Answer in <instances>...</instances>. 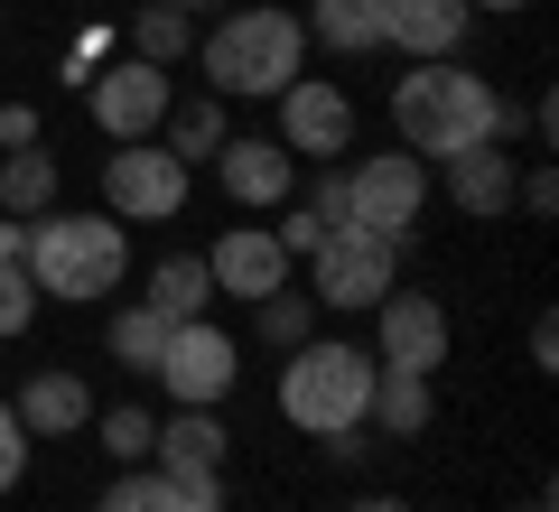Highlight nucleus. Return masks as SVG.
Instances as JSON below:
<instances>
[{
  "label": "nucleus",
  "instance_id": "4468645a",
  "mask_svg": "<svg viewBox=\"0 0 559 512\" xmlns=\"http://www.w3.org/2000/svg\"><path fill=\"white\" fill-rule=\"evenodd\" d=\"M224 448H234V438H224L215 410H178L159 429V448H150V466H159L178 493H197V485H224Z\"/></svg>",
  "mask_w": 559,
  "mask_h": 512
},
{
  "label": "nucleus",
  "instance_id": "2eb2a0df",
  "mask_svg": "<svg viewBox=\"0 0 559 512\" xmlns=\"http://www.w3.org/2000/svg\"><path fill=\"white\" fill-rule=\"evenodd\" d=\"M466 28H476V10L466 0H382V47H401V57H457Z\"/></svg>",
  "mask_w": 559,
  "mask_h": 512
},
{
  "label": "nucleus",
  "instance_id": "f03ea898",
  "mask_svg": "<svg viewBox=\"0 0 559 512\" xmlns=\"http://www.w3.org/2000/svg\"><path fill=\"white\" fill-rule=\"evenodd\" d=\"M299 75H308V28L289 10H271V0H234L205 28V94L215 103H261Z\"/></svg>",
  "mask_w": 559,
  "mask_h": 512
},
{
  "label": "nucleus",
  "instance_id": "f257e3e1",
  "mask_svg": "<svg viewBox=\"0 0 559 512\" xmlns=\"http://www.w3.org/2000/svg\"><path fill=\"white\" fill-rule=\"evenodd\" d=\"M392 131H401L411 158H457V150H476V140H503L513 112H503V94L485 75H466L457 57H419L411 75L392 84Z\"/></svg>",
  "mask_w": 559,
  "mask_h": 512
},
{
  "label": "nucleus",
  "instance_id": "ddd939ff",
  "mask_svg": "<svg viewBox=\"0 0 559 512\" xmlns=\"http://www.w3.org/2000/svg\"><path fill=\"white\" fill-rule=\"evenodd\" d=\"M205 271H215L224 298H271V289H289V252H280L271 224H234V234L205 252Z\"/></svg>",
  "mask_w": 559,
  "mask_h": 512
},
{
  "label": "nucleus",
  "instance_id": "cd10ccee",
  "mask_svg": "<svg viewBox=\"0 0 559 512\" xmlns=\"http://www.w3.org/2000/svg\"><path fill=\"white\" fill-rule=\"evenodd\" d=\"M28 317H38V279H28V261H0V345L28 335Z\"/></svg>",
  "mask_w": 559,
  "mask_h": 512
},
{
  "label": "nucleus",
  "instance_id": "b1692460",
  "mask_svg": "<svg viewBox=\"0 0 559 512\" xmlns=\"http://www.w3.org/2000/svg\"><path fill=\"white\" fill-rule=\"evenodd\" d=\"M103 345H112L131 373H159V355H168V317L140 298V308H121V317H112V335H103Z\"/></svg>",
  "mask_w": 559,
  "mask_h": 512
},
{
  "label": "nucleus",
  "instance_id": "dca6fc26",
  "mask_svg": "<svg viewBox=\"0 0 559 512\" xmlns=\"http://www.w3.org/2000/svg\"><path fill=\"white\" fill-rule=\"evenodd\" d=\"M439 168H448V205H457V215H503V205H513V178H522L495 140H476V150L439 158Z\"/></svg>",
  "mask_w": 559,
  "mask_h": 512
},
{
  "label": "nucleus",
  "instance_id": "c9c22d12",
  "mask_svg": "<svg viewBox=\"0 0 559 512\" xmlns=\"http://www.w3.org/2000/svg\"><path fill=\"white\" fill-rule=\"evenodd\" d=\"M178 512H224V485H197V493H178Z\"/></svg>",
  "mask_w": 559,
  "mask_h": 512
},
{
  "label": "nucleus",
  "instance_id": "4be33fe9",
  "mask_svg": "<svg viewBox=\"0 0 559 512\" xmlns=\"http://www.w3.org/2000/svg\"><path fill=\"white\" fill-rule=\"evenodd\" d=\"M57 205V150H10L0 158V215H47Z\"/></svg>",
  "mask_w": 559,
  "mask_h": 512
},
{
  "label": "nucleus",
  "instance_id": "412c9836",
  "mask_svg": "<svg viewBox=\"0 0 559 512\" xmlns=\"http://www.w3.org/2000/svg\"><path fill=\"white\" fill-rule=\"evenodd\" d=\"M205 298H215V271H205V252H168L159 271H150V308L178 326V317H205Z\"/></svg>",
  "mask_w": 559,
  "mask_h": 512
},
{
  "label": "nucleus",
  "instance_id": "4c0bfd02",
  "mask_svg": "<svg viewBox=\"0 0 559 512\" xmlns=\"http://www.w3.org/2000/svg\"><path fill=\"white\" fill-rule=\"evenodd\" d=\"M168 10H187V20H197V10H234V0H168Z\"/></svg>",
  "mask_w": 559,
  "mask_h": 512
},
{
  "label": "nucleus",
  "instance_id": "72a5a7b5",
  "mask_svg": "<svg viewBox=\"0 0 559 512\" xmlns=\"http://www.w3.org/2000/svg\"><path fill=\"white\" fill-rule=\"evenodd\" d=\"M0 150H38V112L28 103H0Z\"/></svg>",
  "mask_w": 559,
  "mask_h": 512
},
{
  "label": "nucleus",
  "instance_id": "393cba45",
  "mask_svg": "<svg viewBox=\"0 0 559 512\" xmlns=\"http://www.w3.org/2000/svg\"><path fill=\"white\" fill-rule=\"evenodd\" d=\"M252 326H261V345H308V326H318V298H299V289H271V298H252Z\"/></svg>",
  "mask_w": 559,
  "mask_h": 512
},
{
  "label": "nucleus",
  "instance_id": "a211bd4d",
  "mask_svg": "<svg viewBox=\"0 0 559 512\" xmlns=\"http://www.w3.org/2000/svg\"><path fill=\"white\" fill-rule=\"evenodd\" d=\"M429 410H439L429 373H382V364H373V401H364V429H382V438H419V429H429Z\"/></svg>",
  "mask_w": 559,
  "mask_h": 512
},
{
  "label": "nucleus",
  "instance_id": "ea45409f",
  "mask_svg": "<svg viewBox=\"0 0 559 512\" xmlns=\"http://www.w3.org/2000/svg\"><path fill=\"white\" fill-rule=\"evenodd\" d=\"M66 10H94V0H66Z\"/></svg>",
  "mask_w": 559,
  "mask_h": 512
},
{
  "label": "nucleus",
  "instance_id": "c85d7f7f",
  "mask_svg": "<svg viewBox=\"0 0 559 512\" xmlns=\"http://www.w3.org/2000/svg\"><path fill=\"white\" fill-rule=\"evenodd\" d=\"M271 234H280V252H289V261H308V252L326 242V224L308 215V205H280V224H271Z\"/></svg>",
  "mask_w": 559,
  "mask_h": 512
},
{
  "label": "nucleus",
  "instance_id": "a878e982",
  "mask_svg": "<svg viewBox=\"0 0 559 512\" xmlns=\"http://www.w3.org/2000/svg\"><path fill=\"white\" fill-rule=\"evenodd\" d=\"M94 438L121 456V466H150V448H159V419L140 410V401H121V410H94Z\"/></svg>",
  "mask_w": 559,
  "mask_h": 512
},
{
  "label": "nucleus",
  "instance_id": "6e6552de",
  "mask_svg": "<svg viewBox=\"0 0 559 512\" xmlns=\"http://www.w3.org/2000/svg\"><path fill=\"white\" fill-rule=\"evenodd\" d=\"M159 382H168L178 410H224V392L242 382V345L215 317H178L168 326V355H159Z\"/></svg>",
  "mask_w": 559,
  "mask_h": 512
},
{
  "label": "nucleus",
  "instance_id": "6ab92c4d",
  "mask_svg": "<svg viewBox=\"0 0 559 512\" xmlns=\"http://www.w3.org/2000/svg\"><path fill=\"white\" fill-rule=\"evenodd\" d=\"M299 28L336 57H364V47H382V0H308Z\"/></svg>",
  "mask_w": 559,
  "mask_h": 512
},
{
  "label": "nucleus",
  "instance_id": "f3484780",
  "mask_svg": "<svg viewBox=\"0 0 559 512\" xmlns=\"http://www.w3.org/2000/svg\"><path fill=\"white\" fill-rule=\"evenodd\" d=\"M28 438H66V429H94V392L75 373H28V392L10 401Z\"/></svg>",
  "mask_w": 559,
  "mask_h": 512
},
{
  "label": "nucleus",
  "instance_id": "20e7f679",
  "mask_svg": "<svg viewBox=\"0 0 559 512\" xmlns=\"http://www.w3.org/2000/svg\"><path fill=\"white\" fill-rule=\"evenodd\" d=\"M364 401H373V355L364 345H289V373H280V419L299 438H345L364 429Z\"/></svg>",
  "mask_w": 559,
  "mask_h": 512
},
{
  "label": "nucleus",
  "instance_id": "473e14b6",
  "mask_svg": "<svg viewBox=\"0 0 559 512\" xmlns=\"http://www.w3.org/2000/svg\"><path fill=\"white\" fill-rule=\"evenodd\" d=\"M308 215H318V224H345V168H326V178L308 187Z\"/></svg>",
  "mask_w": 559,
  "mask_h": 512
},
{
  "label": "nucleus",
  "instance_id": "1a4fd4ad",
  "mask_svg": "<svg viewBox=\"0 0 559 512\" xmlns=\"http://www.w3.org/2000/svg\"><path fill=\"white\" fill-rule=\"evenodd\" d=\"M84 103H94V131H103V140H159L178 84H168V66H150V57H131V47H121V57L84 84Z\"/></svg>",
  "mask_w": 559,
  "mask_h": 512
},
{
  "label": "nucleus",
  "instance_id": "58836bf2",
  "mask_svg": "<svg viewBox=\"0 0 559 512\" xmlns=\"http://www.w3.org/2000/svg\"><path fill=\"white\" fill-rule=\"evenodd\" d=\"M466 10H532V0H466Z\"/></svg>",
  "mask_w": 559,
  "mask_h": 512
},
{
  "label": "nucleus",
  "instance_id": "f704fd0d",
  "mask_svg": "<svg viewBox=\"0 0 559 512\" xmlns=\"http://www.w3.org/2000/svg\"><path fill=\"white\" fill-rule=\"evenodd\" d=\"M0 261H28V215H10V224H0Z\"/></svg>",
  "mask_w": 559,
  "mask_h": 512
},
{
  "label": "nucleus",
  "instance_id": "7ed1b4c3",
  "mask_svg": "<svg viewBox=\"0 0 559 512\" xmlns=\"http://www.w3.org/2000/svg\"><path fill=\"white\" fill-rule=\"evenodd\" d=\"M131 271V234L112 215H28V279L38 298H112Z\"/></svg>",
  "mask_w": 559,
  "mask_h": 512
},
{
  "label": "nucleus",
  "instance_id": "39448f33",
  "mask_svg": "<svg viewBox=\"0 0 559 512\" xmlns=\"http://www.w3.org/2000/svg\"><path fill=\"white\" fill-rule=\"evenodd\" d=\"M401 289V242L364 234V224H326V242L308 252V298L318 308H382Z\"/></svg>",
  "mask_w": 559,
  "mask_h": 512
},
{
  "label": "nucleus",
  "instance_id": "f8f14e48",
  "mask_svg": "<svg viewBox=\"0 0 559 512\" xmlns=\"http://www.w3.org/2000/svg\"><path fill=\"white\" fill-rule=\"evenodd\" d=\"M215 178H224V197H234V205L280 215L289 187H299V158L280 150V140H224V150H215Z\"/></svg>",
  "mask_w": 559,
  "mask_h": 512
},
{
  "label": "nucleus",
  "instance_id": "5701e85b",
  "mask_svg": "<svg viewBox=\"0 0 559 512\" xmlns=\"http://www.w3.org/2000/svg\"><path fill=\"white\" fill-rule=\"evenodd\" d=\"M187 47H197V20H187V10H168V0H140V20H131V57L178 66Z\"/></svg>",
  "mask_w": 559,
  "mask_h": 512
},
{
  "label": "nucleus",
  "instance_id": "c756f323",
  "mask_svg": "<svg viewBox=\"0 0 559 512\" xmlns=\"http://www.w3.org/2000/svg\"><path fill=\"white\" fill-rule=\"evenodd\" d=\"M28 448H38V438L20 429V410H0V493H10V485L28 475Z\"/></svg>",
  "mask_w": 559,
  "mask_h": 512
},
{
  "label": "nucleus",
  "instance_id": "2f4dec72",
  "mask_svg": "<svg viewBox=\"0 0 559 512\" xmlns=\"http://www.w3.org/2000/svg\"><path fill=\"white\" fill-rule=\"evenodd\" d=\"M513 205H522V215H559V178H550V168L513 178Z\"/></svg>",
  "mask_w": 559,
  "mask_h": 512
},
{
  "label": "nucleus",
  "instance_id": "aec40b11",
  "mask_svg": "<svg viewBox=\"0 0 559 512\" xmlns=\"http://www.w3.org/2000/svg\"><path fill=\"white\" fill-rule=\"evenodd\" d=\"M224 140H234V131H224V103H215V94L168 103V121H159V150H168V158H187V168H197V158H215Z\"/></svg>",
  "mask_w": 559,
  "mask_h": 512
},
{
  "label": "nucleus",
  "instance_id": "7c9ffc66",
  "mask_svg": "<svg viewBox=\"0 0 559 512\" xmlns=\"http://www.w3.org/2000/svg\"><path fill=\"white\" fill-rule=\"evenodd\" d=\"M103 66H112V28H84V38H75V57H66V75H75V84H94Z\"/></svg>",
  "mask_w": 559,
  "mask_h": 512
},
{
  "label": "nucleus",
  "instance_id": "9b49d317",
  "mask_svg": "<svg viewBox=\"0 0 559 512\" xmlns=\"http://www.w3.org/2000/svg\"><path fill=\"white\" fill-rule=\"evenodd\" d=\"M373 364L382 373H439L448 364V308L429 289H392L373 308Z\"/></svg>",
  "mask_w": 559,
  "mask_h": 512
},
{
  "label": "nucleus",
  "instance_id": "9d476101",
  "mask_svg": "<svg viewBox=\"0 0 559 512\" xmlns=\"http://www.w3.org/2000/svg\"><path fill=\"white\" fill-rule=\"evenodd\" d=\"M280 150L289 158H345L355 150V94L326 75H299V84H280Z\"/></svg>",
  "mask_w": 559,
  "mask_h": 512
},
{
  "label": "nucleus",
  "instance_id": "e433bc0d",
  "mask_svg": "<svg viewBox=\"0 0 559 512\" xmlns=\"http://www.w3.org/2000/svg\"><path fill=\"white\" fill-rule=\"evenodd\" d=\"M345 512H411V503H401V493H355Z\"/></svg>",
  "mask_w": 559,
  "mask_h": 512
},
{
  "label": "nucleus",
  "instance_id": "bb28decb",
  "mask_svg": "<svg viewBox=\"0 0 559 512\" xmlns=\"http://www.w3.org/2000/svg\"><path fill=\"white\" fill-rule=\"evenodd\" d=\"M94 512H178V485H168L159 466H121L112 485H103Z\"/></svg>",
  "mask_w": 559,
  "mask_h": 512
},
{
  "label": "nucleus",
  "instance_id": "423d86ee",
  "mask_svg": "<svg viewBox=\"0 0 559 512\" xmlns=\"http://www.w3.org/2000/svg\"><path fill=\"white\" fill-rule=\"evenodd\" d=\"M419 205H429V158L373 150V158L345 168V224H364V234L411 242V234H419Z\"/></svg>",
  "mask_w": 559,
  "mask_h": 512
},
{
  "label": "nucleus",
  "instance_id": "0eeeda50",
  "mask_svg": "<svg viewBox=\"0 0 559 512\" xmlns=\"http://www.w3.org/2000/svg\"><path fill=\"white\" fill-rule=\"evenodd\" d=\"M187 158H168L159 140H112V158H103V215L112 224H168L187 205Z\"/></svg>",
  "mask_w": 559,
  "mask_h": 512
}]
</instances>
